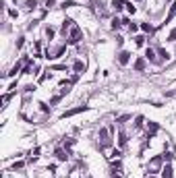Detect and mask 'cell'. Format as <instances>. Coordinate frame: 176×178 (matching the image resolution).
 <instances>
[{
    "instance_id": "cell-9",
    "label": "cell",
    "mask_w": 176,
    "mask_h": 178,
    "mask_svg": "<svg viewBox=\"0 0 176 178\" xmlns=\"http://www.w3.org/2000/svg\"><path fill=\"white\" fill-rule=\"evenodd\" d=\"M143 68H145V60H143V58L135 60V71H143Z\"/></svg>"
},
{
    "instance_id": "cell-8",
    "label": "cell",
    "mask_w": 176,
    "mask_h": 178,
    "mask_svg": "<svg viewBox=\"0 0 176 178\" xmlns=\"http://www.w3.org/2000/svg\"><path fill=\"white\" fill-rule=\"evenodd\" d=\"M112 8H114L116 13H120V10L124 8V2H122V0H112Z\"/></svg>"
},
{
    "instance_id": "cell-14",
    "label": "cell",
    "mask_w": 176,
    "mask_h": 178,
    "mask_svg": "<svg viewBox=\"0 0 176 178\" xmlns=\"http://www.w3.org/2000/svg\"><path fill=\"white\" fill-rule=\"evenodd\" d=\"M141 29H143L145 33H151V31H153V27H151L149 23H141Z\"/></svg>"
},
{
    "instance_id": "cell-2",
    "label": "cell",
    "mask_w": 176,
    "mask_h": 178,
    "mask_svg": "<svg viewBox=\"0 0 176 178\" xmlns=\"http://www.w3.org/2000/svg\"><path fill=\"white\" fill-rule=\"evenodd\" d=\"M79 35H81V29H79V27H73V29H71L68 42H71V44H77V42H79Z\"/></svg>"
},
{
    "instance_id": "cell-11",
    "label": "cell",
    "mask_w": 176,
    "mask_h": 178,
    "mask_svg": "<svg viewBox=\"0 0 176 178\" xmlns=\"http://www.w3.org/2000/svg\"><path fill=\"white\" fill-rule=\"evenodd\" d=\"M124 6H127V10H129V13H131V15H135V13H137V6H135V4H133V2H127V4H124Z\"/></svg>"
},
{
    "instance_id": "cell-16",
    "label": "cell",
    "mask_w": 176,
    "mask_h": 178,
    "mask_svg": "<svg viewBox=\"0 0 176 178\" xmlns=\"http://www.w3.org/2000/svg\"><path fill=\"white\" fill-rule=\"evenodd\" d=\"M56 157H58V160H60V162H64V160H66V157H68V155H66V153H64V151H62V149H58V151H56Z\"/></svg>"
},
{
    "instance_id": "cell-22",
    "label": "cell",
    "mask_w": 176,
    "mask_h": 178,
    "mask_svg": "<svg viewBox=\"0 0 176 178\" xmlns=\"http://www.w3.org/2000/svg\"><path fill=\"white\" fill-rule=\"evenodd\" d=\"M110 157H120V149H112V155Z\"/></svg>"
},
{
    "instance_id": "cell-17",
    "label": "cell",
    "mask_w": 176,
    "mask_h": 178,
    "mask_svg": "<svg viewBox=\"0 0 176 178\" xmlns=\"http://www.w3.org/2000/svg\"><path fill=\"white\" fill-rule=\"evenodd\" d=\"M147 131H149V133H155V131H158V124H153V122H147Z\"/></svg>"
},
{
    "instance_id": "cell-10",
    "label": "cell",
    "mask_w": 176,
    "mask_h": 178,
    "mask_svg": "<svg viewBox=\"0 0 176 178\" xmlns=\"http://www.w3.org/2000/svg\"><path fill=\"white\" fill-rule=\"evenodd\" d=\"M174 15H176V4H172V6H170V13H168V17H166V21H172Z\"/></svg>"
},
{
    "instance_id": "cell-6",
    "label": "cell",
    "mask_w": 176,
    "mask_h": 178,
    "mask_svg": "<svg viewBox=\"0 0 176 178\" xmlns=\"http://www.w3.org/2000/svg\"><path fill=\"white\" fill-rule=\"evenodd\" d=\"M73 68H75V73H83V71H85V62H83V60H77V62L73 64Z\"/></svg>"
},
{
    "instance_id": "cell-1",
    "label": "cell",
    "mask_w": 176,
    "mask_h": 178,
    "mask_svg": "<svg viewBox=\"0 0 176 178\" xmlns=\"http://www.w3.org/2000/svg\"><path fill=\"white\" fill-rule=\"evenodd\" d=\"M99 141H102V145H110V131H108V129H99Z\"/></svg>"
},
{
    "instance_id": "cell-15",
    "label": "cell",
    "mask_w": 176,
    "mask_h": 178,
    "mask_svg": "<svg viewBox=\"0 0 176 178\" xmlns=\"http://www.w3.org/2000/svg\"><path fill=\"white\" fill-rule=\"evenodd\" d=\"M54 33H56V31H54V27H46V38H48V40H52V38H54Z\"/></svg>"
},
{
    "instance_id": "cell-4",
    "label": "cell",
    "mask_w": 176,
    "mask_h": 178,
    "mask_svg": "<svg viewBox=\"0 0 176 178\" xmlns=\"http://www.w3.org/2000/svg\"><path fill=\"white\" fill-rule=\"evenodd\" d=\"M162 178H172V166L170 164H166L162 168Z\"/></svg>"
},
{
    "instance_id": "cell-23",
    "label": "cell",
    "mask_w": 176,
    "mask_h": 178,
    "mask_svg": "<svg viewBox=\"0 0 176 178\" xmlns=\"http://www.w3.org/2000/svg\"><path fill=\"white\" fill-rule=\"evenodd\" d=\"M25 91H27V93H31V91H35V85H27V87H25Z\"/></svg>"
},
{
    "instance_id": "cell-25",
    "label": "cell",
    "mask_w": 176,
    "mask_h": 178,
    "mask_svg": "<svg viewBox=\"0 0 176 178\" xmlns=\"http://www.w3.org/2000/svg\"><path fill=\"white\" fill-rule=\"evenodd\" d=\"M129 29H131V31H137V29H139V25H135V23H131V25H129Z\"/></svg>"
},
{
    "instance_id": "cell-24",
    "label": "cell",
    "mask_w": 176,
    "mask_h": 178,
    "mask_svg": "<svg viewBox=\"0 0 176 178\" xmlns=\"http://www.w3.org/2000/svg\"><path fill=\"white\" fill-rule=\"evenodd\" d=\"M8 15H10L13 19H17V10H15V8H10V10H8Z\"/></svg>"
},
{
    "instance_id": "cell-21",
    "label": "cell",
    "mask_w": 176,
    "mask_h": 178,
    "mask_svg": "<svg viewBox=\"0 0 176 178\" xmlns=\"http://www.w3.org/2000/svg\"><path fill=\"white\" fill-rule=\"evenodd\" d=\"M118 141H120V145H124V143H127V135H124V133H120V137H118Z\"/></svg>"
},
{
    "instance_id": "cell-19",
    "label": "cell",
    "mask_w": 176,
    "mask_h": 178,
    "mask_svg": "<svg viewBox=\"0 0 176 178\" xmlns=\"http://www.w3.org/2000/svg\"><path fill=\"white\" fill-rule=\"evenodd\" d=\"M168 42H176V29L170 31V35H168Z\"/></svg>"
},
{
    "instance_id": "cell-18",
    "label": "cell",
    "mask_w": 176,
    "mask_h": 178,
    "mask_svg": "<svg viewBox=\"0 0 176 178\" xmlns=\"http://www.w3.org/2000/svg\"><path fill=\"white\" fill-rule=\"evenodd\" d=\"M135 44H137V46H143V44H145V38H143V35H137V38H135Z\"/></svg>"
},
{
    "instance_id": "cell-7",
    "label": "cell",
    "mask_w": 176,
    "mask_h": 178,
    "mask_svg": "<svg viewBox=\"0 0 176 178\" xmlns=\"http://www.w3.org/2000/svg\"><path fill=\"white\" fill-rule=\"evenodd\" d=\"M85 110V106H79V108H75V110H68V112H64L62 114V118H66V116H73V114H79V112H83Z\"/></svg>"
},
{
    "instance_id": "cell-5",
    "label": "cell",
    "mask_w": 176,
    "mask_h": 178,
    "mask_svg": "<svg viewBox=\"0 0 176 178\" xmlns=\"http://www.w3.org/2000/svg\"><path fill=\"white\" fill-rule=\"evenodd\" d=\"M145 58H147L149 62H158V58H155V52H153L151 48H147V50H145Z\"/></svg>"
},
{
    "instance_id": "cell-20",
    "label": "cell",
    "mask_w": 176,
    "mask_h": 178,
    "mask_svg": "<svg viewBox=\"0 0 176 178\" xmlns=\"http://www.w3.org/2000/svg\"><path fill=\"white\" fill-rule=\"evenodd\" d=\"M160 56H162V58H164V60H170V54H168V52H166V50H160Z\"/></svg>"
},
{
    "instance_id": "cell-13",
    "label": "cell",
    "mask_w": 176,
    "mask_h": 178,
    "mask_svg": "<svg viewBox=\"0 0 176 178\" xmlns=\"http://www.w3.org/2000/svg\"><path fill=\"white\" fill-rule=\"evenodd\" d=\"M71 23H73L71 19H66V21H62V33H64V35H66V29L71 27Z\"/></svg>"
},
{
    "instance_id": "cell-26",
    "label": "cell",
    "mask_w": 176,
    "mask_h": 178,
    "mask_svg": "<svg viewBox=\"0 0 176 178\" xmlns=\"http://www.w3.org/2000/svg\"><path fill=\"white\" fill-rule=\"evenodd\" d=\"M54 2H56V0H48V2H46V6H52Z\"/></svg>"
},
{
    "instance_id": "cell-12",
    "label": "cell",
    "mask_w": 176,
    "mask_h": 178,
    "mask_svg": "<svg viewBox=\"0 0 176 178\" xmlns=\"http://www.w3.org/2000/svg\"><path fill=\"white\" fill-rule=\"evenodd\" d=\"M35 6H38L35 0H27V2H25V8H27V10H31V8H35Z\"/></svg>"
},
{
    "instance_id": "cell-3",
    "label": "cell",
    "mask_w": 176,
    "mask_h": 178,
    "mask_svg": "<svg viewBox=\"0 0 176 178\" xmlns=\"http://www.w3.org/2000/svg\"><path fill=\"white\" fill-rule=\"evenodd\" d=\"M129 60H131V54H129L127 50H122V52L118 54V62H120V64H129Z\"/></svg>"
},
{
    "instance_id": "cell-27",
    "label": "cell",
    "mask_w": 176,
    "mask_h": 178,
    "mask_svg": "<svg viewBox=\"0 0 176 178\" xmlns=\"http://www.w3.org/2000/svg\"><path fill=\"white\" fill-rule=\"evenodd\" d=\"M149 178H155V176H149Z\"/></svg>"
}]
</instances>
